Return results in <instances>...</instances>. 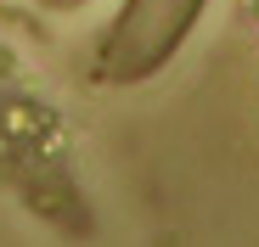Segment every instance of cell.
I'll return each instance as SVG.
<instances>
[{
  "instance_id": "1",
  "label": "cell",
  "mask_w": 259,
  "mask_h": 247,
  "mask_svg": "<svg viewBox=\"0 0 259 247\" xmlns=\"http://www.w3.org/2000/svg\"><path fill=\"white\" fill-rule=\"evenodd\" d=\"M192 12H197V0H136L130 23H152L158 34H169V39H175V34L192 23Z\"/></svg>"
}]
</instances>
